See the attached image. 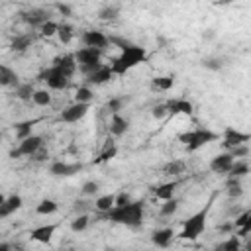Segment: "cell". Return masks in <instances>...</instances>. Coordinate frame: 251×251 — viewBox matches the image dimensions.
<instances>
[{"instance_id": "f907efd6", "label": "cell", "mask_w": 251, "mask_h": 251, "mask_svg": "<svg viewBox=\"0 0 251 251\" xmlns=\"http://www.w3.org/2000/svg\"><path fill=\"white\" fill-rule=\"evenodd\" d=\"M57 10H59L61 14H65V16H71V8H69V6H65V4H59V6H57Z\"/></svg>"}, {"instance_id": "7c38bea8", "label": "cell", "mask_w": 251, "mask_h": 251, "mask_svg": "<svg viewBox=\"0 0 251 251\" xmlns=\"http://www.w3.org/2000/svg\"><path fill=\"white\" fill-rule=\"evenodd\" d=\"M112 77H114V75H112L110 65H100L94 73H90V75L86 77V86H88V84H94V86L104 84V83H108Z\"/></svg>"}, {"instance_id": "5b68a950", "label": "cell", "mask_w": 251, "mask_h": 251, "mask_svg": "<svg viewBox=\"0 0 251 251\" xmlns=\"http://www.w3.org/2000/svg\"><path fill=\"white\" fill-rule=\"evenodd\" d=\"M43 145V137L41 135H30L26 139L20 141V145L10 151L12 159H20V157H33Z\"/></svg>"}, {"instance_id": "836d02e7", "label": "cell", "mask_w": 251, "mask_h": 251, "mask_svg": "<svg viewBox=\"0 0 251 251\" xmlns=\"http://www.w3.org/2000/svg\"><path fill=\"white\" fill-rule=\"evenodd\" d=\"M57 35H59V39H61V43H69L71 39H73V26L71 24H59L57 26Z\"/></svg>"}, {"instance_id": "f546056e", "label": "cell", "mask_w": 251, "mask_h": 251, "mask_svg": "<svg viewBox=\"0 0 251 251\" xmlns=\"http://www.w3.org/2000/svg\"><path fill=\"white\" fill-rule=\"evenodd\" d=\"M173 84H175L173 77H155L151 81V88H155V90H169V88H173Z\"/></svg>"}, {"instance_id": "8992f818", "label": "cell", "mask_w": 251, "mask_h": 251, "mask_svg": "<svg viewBox=\"0 0 251 251\" xmlns=\"http://www.w3.org/2000/svg\"><path fill=\"white\" fill-rule=\"evenodd\" d=\"M39 79L41 81H45L47 83V86L49 88H53V90H65L67 86H69V77H65L57 67H49V69H45L41 75H39Z\"/></svg>"}, {"instance_id": "74e56055", "label": "cell", "mask_w": 251, "mask_h": 251, "mask_svg": "<svg viewBox=\"0 0 251 251\" xmlns=\"http://www.w3.org/2000/svg\"><path fill=\"white\" fill-rule=\"evenodd\" d=\"M57 26H59V24H55L53 20H49V22H45V24L39 26V32H41V35H45V37H51V35L57 33Z\"/></svg>"}, {"instance_id": "cb8c5ba5", "label": "cell", "mask_w": 251, "mask_h": 251, "mask_svg": "<svg viewBox=\"0 0 251 251\" xmlns=\"http://www.w3.org/2000/svg\"><path fill=\"white\" fill-rule=\"evenodd\" d=\"M114 202H116V196L114 194H104V196H98L96 200H94V208L98 210V212H110L112 208H114Z\"/></svg>"}, {"instance_id": "e0dca14e", "label": "cell", "mask_w": 251, "mask_h": 251, "mask_svg": "<svg viewBox=\"0 0 251 251\" xmlns=\"http://www.w3.org/2000/svg\"><path fill=\"white\" fill-rule=\"evenodd\" d=\"M20 208H22V196L20 194H12V196H8L4 200L2 206H0V218H6V216L14 214Z\"/></svg>"}, {"instance_id": "f6af8a7d", "label": "cell", "mask_w": 251, "mask_h": 251, "mask_svg": "<svg viewBox=\"0 0 251 251\" xmlns=\"http://www.w3.org/2000/svg\"><path fill=\"white\" fill-rule=\"evenodd\" d=\"M151 114H153V118H155V120H163V118L167 116V108H165V104H159V106H155Z\"/></svg>"}, {"instance_id": "603a6c76", "label": "cell", "mask_w": 251, "mask_h": 251, "mask_svg": "<svg viewBox=\"0 0 251 251\" xmlns=\"http://www.w3.org/2000/svg\"><path fill=\"white\" fill-rule=\"evenodd\" d=\"M128 128H130V122L124 118V116H120V114H112V122H110V132H112V135H124L126 132H128Z\"/></svg>"}, {"instance_id": "e575fe53", "label": "cell", "mask_w": 251, "mask_h": 251, "mask_svg": "<svg viewBox=\"0 0 251 251\" xmlns=\"http://www.w3.org/2000/svg\"><path fill=\"white\" fill-rule=\"evenodd\" d=\"M32 130H33V122H20V124H16V135H18V139L22 141V139L30 137L32 135Z\"/></svg>"}, {"instance_id": "f1b7e54d", "label": "cell", "mask_w": 251, "mask_h": 251, "mask_svg": "<svg viewBox=\"0 0 251 251\" xmlns=\"http://www.w3.org/2000/svg\"><path fill=\"white\" fill-rule=\"evenodd\" d=\"M118 155V147L114 145V141L112 139H108V143H106V149L102 153H100V157L94 161V163H104V161H110V159H114Z\"/></svg>"}, {"instance_id": "b9f144b4", "label": "cell", "mask_w": 251, "mask_h": 251, "mask_svg": "<svg viewBox=\"0 0 251 251\" xmlns=\"http://www.w3.org/2000/svg\"><path fill=\"white\" fill-rule=\"evenodd\" d=\"M249 222H251V212L245 210V212H241V214L235 218V224H234V226H235V230H237V228H241V226H247Z\"/></svg>"}, {"instance_id": "c3c4849f", "label": "cell", "mask_w": 251, "mask_h": 251, "mask_svg": "<svg viewBox=\"0 0 251 251\" xmlns=\"http://www.w3.org/2000/svg\"><path fill=\"white\" fill-rule=\"evenodd\" d=\"M249 232H251V222H249L247 226L237 228V235H239V237H247V235H249Z\"/></svg>"}, {"instance_id": "11a10c76", "label": "cell", "mask_w": 251, "mask_h": 251, "mask_svg": "<svg viewBox=\"0 0 251 251\" xmlns=\"http://www.w3.org/2000/svg\"><path fill=\"white\" fill-rule=\"evenodd\" d=\"M235 251H243V249H235Z\"/></svg>"}, {"instance_id": "d6986e66", "label": "cell", "mask_w": 251, "mask_h": 251, "mask_svg": "<svg viewBox=\"0 0 251 251\" xmlns=\"http://www.w3.org/2000/svg\"><path fill=\"white\" fill-rule=\"evenodd\" d=\"M177 186H179L177 181H173V183H163V184H159V186L153 188V194H155V198H159V200H163V202H165V200H171V198H173Z\"/></svg>"}, {"instance_id": "9c48e42d", "label": "cell", "mask_w": 251, "mask_h": 251, "mask_svg": "<svg viewBox=\"0 0 251 251\" xmlns=\"http://www.w3.org/2000/svg\"><path fill=\"white\" fill-rule=\"evenodd\" d=\"M165 108H167V114H173V116H177V114L190 116L194 112L192 102H190V100H186V98H171L169 102L165 104Z\"/></svg>"}, {"instance_id": "83f0119b", "label": "cell", "mask_w": 251, "mask_h": 251, "mask_svg": "<svg viewBox=\"0 0 251 251\" xmlns=\"http://www.w3.org/2000/svg\"><path fill=\"white\" fill-rule=\"evenodd\" d=\"M228 173L232 175V179H239V177H245V175L249 173V163H247L245 159H243V161H234Z\"/></svg>"}, {"instance_id": "ab89813d", "label": "cell", "mask_w": 251, "mask_h": 251, "mask_svg": "<svg viewBox=\"0 0 251 251\" xmlns=\"http://www.w3.org/2000/svg\"><path fill=\"white\" fill-rule=\"evenodd\" d=\"M98 16L102 18V20H114V18L118 16V8H114V6H104L102 10L98 12Z\"/></svg>"}, {"instance_id": "ffe728a7", "label": "cell", "mask_w": 251, "mask_h": 251, "mask_svg": "<svg viewBox=\"0 0 251 251\" xmlns=\"http://www.w3.org/2000/svg\"><path fill=\"white\" fill-rule=\"evenodd\" d=\"M33 35L32 33H20V35H16L14 39H12V43H10V49L12 51H18V53H22V51H26L28 47H32V43H33Z\"/></svg>"}, {"instance_id": "52a82bcc", "label": "cell", "mask_w": 251, "mask_h": 251, "mask_svg": "<svg viewBox=\"0 0 251 251\" xmlns=\"http://www.w3.org/2000/svg\"><path fill=\"white\" fill-rule=\"evenodd\" d=\"M100 55H102V49H92V47H83L75 53V61L79 63V67L84 65H94L100 63Z\"/></svg>"}, {"instance_id": "681fc988", "label": "cell", "mask_w": 251, "mask_h": 251, "mask_svg": "<svg viewBox=\"0 0 251 251\" xmlns=\"http://www.w3.org/2000/svg\"><path fill=\"white\" fill-rule=\"evenodd\" d=\"M84 204H86V202H83V200H77V202H75V212H81V214H83V210H86Z\"/></svg>"}, {"instance_id": "bcb514c9", "label": "cell", "mask_w": 251, "mask_h": 251, "mask_svg": "<svg viewBox=\"0 0 251 251\" xmlns=\"http://www.w3.org/2000/svg\"><path fill=\"white\" fill-rule=\"evenodd\" d=\"M202 65H204L206 69H212V71H218V69H222V63H220V59H206V61H202Z\"/></svg>"}, {"instance_id": "7dc6e473", "label": "cell", "mask_w": 251, "mask_h": 251, "mask_svg": "<svg viewBox=\"0 0 251 251\" xmlns=\"http://www.w3.org/2000/svg\"><path fill=\"white\" fill-rule=\"evenodd\" d=\"M128 202H130V196H128V194H120V196H116L114 206H124V204H128Z\"/></svg>"}, {"instance_id": "44dd1931", "label": "cell", "mask_w": 251, "mask_h": 251, "mask_svg": "<svg viewBox=\"0 0 251 251\" xmlns=\"http://www.w3.org/2000/svg\"><path fill=\"white\" fill-rule=\"evenodd\" d=\"M173 235H175V234H173V230H171V228H163V230L153 232L151 241H153V245H157V247H169V243H171Z\"/></svg>"}, {"instance_id": "60d3db41", "label": "cell", "mask_w": 251, "mask_h": 251, "mask_svg": "<svg viewBox=\"0 0 251 251\" xmlns=\"http://www.w3.org/2000/svg\"><path fill=\"white\" fill-rule=\"evenodd\" d=\"M98 188H100V184H98L96 181H88V183H84V184H83V194L92 196V194H96V192H98Z\"/></svg>"}, {"instance_id": "1f68e13d", "label": "cell", "mask_w": 251, "mask_h": 251, "mask_svg": "<svg viewBox=\"0 0 251 251\" xmlns=\"http://www.w3.org/2000/svg\"><path fill=\"white\" fill-rule=\"evenodd\" d=\"M32 100L37 106H49V104H51V94H49L47 90H43V88H39V90L33 92Z\"/></svg>"}, {"instance_id": "4fadbf2b", "label": "cell", "mask_w": 251, "mask_h": 251, "mask_svg": "<svg viewBox=\"0 0 251 251\" xmlns=\"http://www.w3.org/2000/svg\"><path fill=\"white\" fill-rule=\"evenodd\" d=\"M53 67H57L65 77H73L75 71H77V61H75V55H63V57H55L53 59Z\"/></svg>"}, {"instance_id": "2e32d148", "label": "cell", "mask_w": 251, "mask_h": 251, "mask_svg": "<svg viewBox=\"0 0 251 251\" xmlns=\"http://www.w3.org/2000/svg\"><path fill=\"white\" fill-rule=\"evenodd\" d=\"M235 159L230 155V153H220V155H216L212 161H210V169H212V173H228L230 171V167H232V163H234Z\"/></svg>"}, {"instance_id": "4316f807", "label": "cell", "mask_w": 251, "mask_h": 251, "mask_svg": "<svg viewBox=\"0 0 251 251\" xmlns=\"http://www.w3.org/2000/svg\"><path fill=\"white\" fill-rule=\"evenodd\" d=\"M184 169H186L184 161L175 159V161H171V163H167V165L163 167V173H165V175H171V177H179V175L184 173Z\"/></svg>"}, {"instance_id": "484cf974", "label": "cell", "mask_w": 251, "mask_h": 251, "mask_svg": "<svg viewBox=\"0 0 251 251\" xmlns=\"http://www.w3.org/2000/svg\"><path fill=\"white\" fill-rule=\"evenodd\" d=\"M94 98V92L90 90V86H79L77 92H75V102L79 104H90V100Z\"/></svg>"}, {"instance_id": "ba28073f", "label": "cell", "mask_w": 251, "mask_h": 251, "mask_svg": "<svg viewBox=\"0 0 251 251\" xmlns=\"http://www.w3.org/2000/svg\"><path fill=\"white\" fill-rule=\"evenodd\" d=\"M88 110H90V104H79V102H75L73 106H69V108H65L61 112V120L67 122V124H75V122L83 120Z\"/></svg>"}, {"instance_id": "7402d4cb", "label": "cell", "mask_w": 251, "mask_h": 251, "mask_svg": "<svg viewBox=\"0 0 251 251\" xmlns=\"http://www.w3.org/2000/svg\"><path fill=\"white\" fill-rule=\"evenodd\" d=\"M18 75L8 67L0 65V86H18Z\"/></svg>"}, {"instance_id": "ac0fdd59", "label": "cell", "mask_w": 251, "mask_h": 251, "mask_svg": "<svg viewBox=\"0 0 251 251\" xmlns=\"http://www.w3.org/2000/svg\"><path fill=\"white\" fill-rule=\"evenodd\" d=\"M22 20L30 26H41L45 22H49V14L45 10H30V12H22Z\"/></svg>"}, {"instance_id": "7a4b0ae2", "label": "cell", "mask_w": 251, "mask_h": 251, "mask_svg": "<svg viewBox=\"0 0 251 251\" xmlns=\"http://www.w3.org/2000/svg\"><path fill=\"white\" fill-rule=\"evenodd\" d=\"M108 220L114 224H122L128 228H139L143 222V202L135 200V202H128L124 206H114L110 212H106Z\"/></svg>"}, {"instance_id": "6da1fadb", "label": "cell", "mask_w": 251, "mask_h": 251, "mask_svg": "<svg viewBox=\"0 0 251 251\" xmlns=\"http://www.w3.org/2000/svg\"><path fill=\"white\" fill-rule=\"evenodd\" d=\"M147 61V51L145 47H139V45H134L130 43L128 47L122 49V53L114 59V63L110 65L112 69V75H126L128 71H132L134 67H137L139 63H145Z\"/></svg>"}, {"instance_id": "8d00e7d4", "label": "cell", "mask_w": 251, "mask_h": 251, "mask_svg": "<svg viewBox=\"0 0 251 251\" xmlns=\"http://www.w3.org/2000/svg\"><path fill=\"white\" fill-rule=\"evenodd\" d=\"M88 226V216L86 214H79L73 222H71V230L73 232H84Z\"/></svg>"}, {"instance_id": "d4e9b609", "label": "cell", "mask_w": 251, "mask_h": 251, "mask_svg": "<svg viewBox=\"0 0 251 251\" xmlns=\"http://www.w3.org/2000/svg\"><path fill=\"white\" fill-rule=\"evenodd\" d=\"M57 202L55 200H49V198H45V200H41V202L37 204V208H35V212L37 214H41V216H49V214H55L57 212Z\"/></svg>"}, {"instance_id": "816d5d0a", "label": "cell", "mask_w": 251, "mask_h": 251, "mask_svg": "<svg viewBox=\"0 0 251 251\" xmlns=\"http://www.w3.org/2000/svg\"><path fill=\"white\" fill-rule=\"evenodd\" d=\"M0 251H12L10 243H4V241H0Z\"/></svg>"}, {"instance_id": "30bf717a", "label": "cell", "mask_w": 251, "mask_h": 251, "mask_svg": "<svg viewBox=\"0 0 251 251\" xmlns=\"http://www.w3.org/2000/svg\"><path fill=\"white\" fill-rule=\"evenodd\" d=\"M245 141H249V134H243V132H239L235 128H226L224 130V141H222L224 147L234 149L237 145H243Z\"/></svg>"}, {"instance_id": "f35d334b", "label": "cell", "mask_w": 251, "mask_h": 251, "mask_svg": "<svg viewBox=\"0 0 251 251\" xmlns=\"http://www.w3.org/2000/svg\"><path fill=\"white\" fill-rule=\"evenodd\" d=\"M228 194H230L232 198H239V196L243 194V188H241V184H239L237 179H232V181L228 183Z\"/></svg>"}, {"instance_id": "ee69618b", "label": "cell", "mask_w": 251, "mask_h": 251, "mask_svg": "<svg viewBox=\"0 0 251 251\" xmlns=\"http://www.w3.org/2000/svg\"><path fill=\"white\" fill-rule=\"evenodd\" d=\"M249 153V147L247 145H237V147H234L232 151H230V155L235 159V157H245Z\"/></svg>"}, {"instance_id": "f5cc1de1", "label": "cell", "mask_w": 251, "mask_h": 251, "mask_svg": "<svg viewBox=\"0 0 251 251\" xmlns=\"http://www.w3.org/2000/svg\"><path fill=\"white\" fill-rule=\"evenodd\" d=\"M220 230H222V232H228V230H232V226H230V224H226V226H222Z\"/></svg>"}, {"instance_id": "4dcf8cb0", "label": "cell", "mask_w": 251, "mask_h": 251, "mask_svg": "<svg viewBox=\"0 0 251 251\" xmlns=\"http://www.w3.org/2000/svg\"><path fill=\"white\" fill-rule=\"evenodd\" d=\"M235 249H241V241H239V237L232 235L230 239H226V241L218 243L214 251H235Z\"/></svg>"}, {"instance_id": "277c9868", "label": "cell", "mask_w": 251, "mask_h": 251, "mask_svg": "<svg viewBox=\"0 0 251 251\" xmlns=\"http://www.w3.org/2000/svg\"><path fill=\"white\" fill-rule=\"evenodd\" d=\"M218 135L210 130H204V128H198V130H190V132H184V134H179V141L183 145H186L188 151H196V149L208 145L210 141H216Z\"/></svg>"}, {"instance_id": "5bb4252c", "label": "cell", "mask_w": 251, "mask_h": 251, "mask_svg": "<svg viewBox=\"0 0 251 251\" xmlns=\"http://www.w3.org/2000/svg\"><path fill=\"white\" fill-rule=\"evenodd\" d=\"M55 230H57V226H55V224H45V226L33 228L30 235H32V239H33V241L49 243V241H51V237H53V234H55Z\"/></svg>"}, {"instance_id": "9a60e30c", "label": "cell", "mask_w": 251, "mask_h": 251, "mask_svg": "<svg viewBox=\"0 0 251 251\" xmlns=\"http://www.w3.org/2000/svg\"><path fill=\"white\" fill-rule=\"evenodd\" d=\"M83 169V165H69V163H63V161H55L51 163V167H49V173L55 175V177H71L75 173H79Z\"/></svg>"}, {"instance_id": "d6a6232c", "label": "cell", "mask_w": 251, "mask_h": 251, "mask_svg": "<svg viewBox=\"0 0 251 251\" xmlns=\"http://www.w3.org/2000/svg\"><path fill=\"white\" fill-rule=\"evenodd\" d=\"M33 92H35V88H33L32 83H26V84H18V86H16V96H18L20 100H32Z\"/></svg>"}, {"instance_id": "8fae6325", "label": "cell", "mask_w": 251, "mask_h": 251, "mask_svg": "<svg viewBox=\"0 0 251 251\" xmlns=\"http://www.w3.org/2000/svg\"><path fill=\"white\" fill-rule=\"evenodd\" d=\"M83 43L86 47H92V49H102L108 45V35H104L98 30H88L83 33Z\"/></svg>"}, {"instance_id": "3957f363", "label": "cell", "mask_w": 251, "mask_h": 251, "mask_svg": "<svg viewBox=\"0 0 251 251\" xmlns=\"http://www.w3.org/2000/svg\"><path fill=\"white\" fill-rule=\"evenodd\" d=\"M208 210L210 206H206L204 210H198L196 214H192L188 220H184L183 224V230L179 234L181 239H188V241H194L202 235V232L206 230V218H208Z\"/></svg>"}, {"instance_id": "7bdbcfd3", "label": "cell", "mask_w": 251, "mask_h": 251, "mask_svg": "<svg viewBox=\"0 0 251 251\" xmlns=\"http://www.w3.org/2000/svg\"><path fill=\"white\" fill-rule=\"evenodd\" d=\"M122 104H124V100H122V98H112L110 102L106 104V108H108L112 114H118V112L122 110Z\"/></svg>"}, {"instance_id": "db71d44e", "label": "cell", "mask_w": 251, "mask_h": 251, "mask_svg": "<svg viewBox=\"0 0 251 251\" xmlns=\"http://www.w3.org/2000/svg\"><path fill=\"white\" fill-rule=\"evenodd\" d=\"M4 200H6V196H4L2 192H0V206H2V202H4Z\"/></svg>"}, {"instance_id": "d590c367", "label": "cell", "mask_w": 251, "mask_h": 251, "mask_svg": "<svg viewBox=\"0 0 251 251\" xmlns=\"http://www.w3.org/2000/svg\"><path fill=\"white\" fill-rule=\"evenodd\" d=\"M177 210H179V200L177 198L165 200V204L161 206V216H173Z\"/></svg>"}]
</instances>
